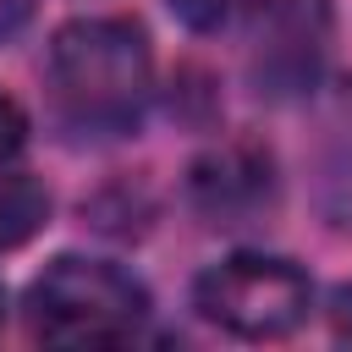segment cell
<instances>
[{
    "instance_id": "1",
    "label": "cell",
    "mask_w": 352,
    "mask_h": 352,
    "mask_svg": "<svg viewBox=\"0 0 352 352\" xmlns=\"http://www.w3.org/2000/svg\"><path fill=\"white\" fill-rule=\"evenodd\" d=\"M44 82L72 132L121 138L154 94V50L132 16H72L55 28Z\"/></svg>"
},
{
    "instance_id": "2",
    "label": "cell",
    "mask_w": 352,
    "mask_h": 352,
    "mask_svg": "<svg viewBox=\"0 0 352 352\" xmlns=\"http://www.w3.org/2000/svg\"><path fill=\"white\" fill-rule=\"evenodd\" d=\"M22 314L44 346H121L148 319V286L110 258L60 253L33 275Z\"/></svg>"
},
{
    "instance_id": "3",
    "label": "cell",
    "mask_w": 352,
    "mask_h": 352,
    "mask_svg": "<svg viewBox=\"0 0 352 352\" xmlns=\"http://www.w3.org/2000/svg\"><path fill=\"white\" fill-rule=\"evenodd\" d=\"M192 308L236 341H280L314 308V280L280 253H231L192 280Z\"/></svg>"
},
{
    "instance_id": "4",
    "label": "cell",
    "mask_w": 352,
    "mask_h": 352,
    "mask_svg": "<svg viewBox=\"0 0 352 352\" xmlns=\"http://www.w3.org/2000/svg\"><path fill=\"white\" fill-rule=\"evenodd\" d=\"M330 38H336L330 0H275L253 38V60H248L253 88L270 99L314 94L330 60Z\"/></svg>"
},
{
    "instance_id": "5",
    "label": "cell",
    "mask_w": 352,
    "mask_h": 352,
    "mask_svg": "<svg viewBox=\"0 0 352 352\" xmlns=\"http://www.w3.org/2000/svg\"><path fill=\"white\" fill-rule=\"evenodd\" d=\"M192 204L209 220H220V226H236V220L270 209L275 204V165H270V154H258L253 143L209 148L192 165Z\"/></svg>"
},
{
    "instance_id": "6",
    "label": "cell",
    "mask_w": 352,
    "mask_h": 352,
    "mask_svg": "<svg viewBox=\"0 0 352 352\" xmlns=\"http://www.w3.org/2000/svg\"><path fill=\"white\" fill-rule=\"evenodd\" d=\"M50 220V187L38 176H0V248H22Z\"/></svg>"
},
{
    "instance_id": "7",
    "label": "cell",
    "mask_w": 352,
    "mask_h": 352,
    "mask_svg": "<svg viewBox=\"0 0 352 352\" xmlns=\"http://www.w3.org/2000/svg\"><path fill=\"white\" fill-rule=\"evenodd\" d=\"M165 6L176 11L182 28H192V33H220V28H231L253 0H165Z\"/></svg>"
},
{
    "instance_id": "8",
    "label": "cell",
    "mask_w": 352,
    "mask_h": 352,
    "mask_svg": "<svg viewBox=\"0 0 352 352\" xmlns=\"http://www.w3.org/2000/svg\"><path fill=\"white\" fill-rule=\"evenodd\" d=\"M22 143H28V110L0 88V165H6V160H16V154H22Z\"/></svg>"
},
{
    "instance_id": "9",
    "label": "cell",
    "mask_w": 352,
    "mask_h": 352,
    "mask_svg": "<svg viewBox=\"0 0 352 352\" xmlns=\"http://www.w3.org/2000/svg\"><path fill=\"white\" fill-rule=\"evenodd\" d=\"M330 324H336L341 341H352V280L330 292Z\"/></svg>"
},
{
    "instance_id": "10",
    "label": "cell",
    "mask_w": 352,
    "mask_h": 352,
    "mask_svg": "<svg viewBox=\"0 0 352 352\" xmlns=\"http://www.w3.org/2000/svg\"><path fill=\"white\" fill-rule=\"evenodd\" d=\"M33 6H38V0H0V38L22 33V28H28V16H33Z\"/></svg>"
},
{
    "instance_id": "11",
    "label": "cell",
    "mask_w": 352,
    "mask_h": 352,
    "mask_svg": "<svg viewBox=\"0 0 352 352\" xmlns=\"http://www.w3.org/2000/svg\"><path fill=\"white\" fill-rule=\"evenodd\" d=\"M0 319H6V292H0Z\"/></svg>"
}]
</instances>
